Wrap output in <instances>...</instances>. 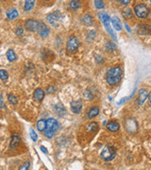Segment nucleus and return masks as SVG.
<instances>
[{
  "mask_svg": "<svg viewBox=\"0 0 151 170\" xmlns=\"http://www.w3.org/2000/svg\"><path fill=\"white\" fill-rule=\"evenodd\" d=\"M8 99H9V101L10 102V103L13 104V105H17V103H18V100H17L16 96L12 95V94L8 95Z\"/></svg>",
  "mask_w": 151,
  "mask_h": 170,
  "instance_id": "nucleus-29",
  "label": "nucleus"
},
{
  "mask_svg": "<svg viewBox=\"0 0 151 170\" xmlns=\"http://www.w3.org/2000/svg\"><path fill=\"white\" fill-rule=\"evenodd\" d=\"M81 22L85 26L87 27H92L94 25V21H93V16L91 14H84L81 17Z\"/></svg>",
  "mask_w": 151,
  "mask_h": 170,
  "instance_id": "nucleus-17",
  "label": "nucleus"
},
{
  "mask_svg": "<svg viewBox=\"0 0 151 170\" xmlns=\"http://www.w3.org/2000/svg\"><path fill=\"white\" fill-rule=\"evenodd\" d=\"M86 130H87L89 133H95L96 131L98 130L99 129V126H98V124L96 123V122H91L89 123L87 126H86Z\"/></svg>",
  "mask_w": 151,
  "mask_h": 170,
  "instance_id": "nucleus-16",
  "label": "nucleus"
},
{
  "mask_svg": "<svg viewBox=\"0 0 151 170\" xmlns=\"http://www.w3.org/2000/svg\"><path fill=\"white\" fill-rule=\"evenodd\" d=\"M59 129V123L56 119L49 118L46 120V129L45 130V135L47 138H52L55 136L56 131Z\"/></svg>",
  "mask_w": 151,
  "mask_h": 170,
  "instance_id": "nucleus-3",
  "label": "nucleus"
},
{
  "mask_svg": "<svg viewBox=\"0 0 151 170\" xmlns=\"http://www.w3.org/2000/svg\"><path fill=\"white\" fill-rule=\"evenodd\" d=\"M39 22L34 19H28L25 22V28L29 32H35L38 29Z\"/></svg>",
  "mask_w": 151,
  "mask_h": 170,
  "instance_id": "nucleus-8",
  "label": "nucleus"
},
{
  "mask_svg": "<svg viewBox=\"0 0 151 170\" xmlns=\"http://www.w3.org/2000/svg\"><path fill=\"white\" fill-rule=\"evenodd\" d=\"M7 58L9 62H14L16 60V54L13 49H9L7 51Z\"/></svg>",
  "mask_w": 151,
  "mask_h": 170,
  "instance_id": "nucleus-27",
  "label": "nucleus"
},
{
  "mask_svg": "<svg viewBox=\"0 0 151 170\" xmlns=\"http://www.w3.org/2000/svg\"><path fill=\"white\" fill-rule=\"evenodd\" d=\"M148 100H149V103L151 104V92H150V94L148 95Z\"/></svg>",
  "mask_w": 151,
  "mask_h": 170,
  "instance_id": "nucleus-41",
  "label": "nucleus"
},
{
  "mask_svg": "<svg viewBox=\"0 0 151 170\" xmlns=\"http://www.w3.org/2000/svg\"><path fill=\"white\" fill-rule=\"evenodd\" d=\"M122 14H123V17L125 19H131L132 16H133V13H132V10L131 9V8H124L123 10H122Z\"/></svg>",
  "mask_w": 151,
  "mask_h": 170,
  "instance_id": "nucleus-23",
  "label": "nucleus"
},
{
  "mask_svg": "<svg viewBox=\"0 0 151 170\" xmlns=\"http://www.w3.org/2000/svg\"><path fill=\"white\" fill-rule=\"evenodd\" d=\"M146 1H147V2H148V3H149L150 5H151V0H146Z\"/></svg>",
  "mask_w": 151,
  "mask_h": 170,
  "instance_id": "nucleus-42",
  "label": "nucleus"
},
{
  "mask_svg": "<svg viewBox=\"0 0 151 170\" xmlns=\"http://www.w3.org/2000/svg\"><path fill=\"white\" fill-rule=\"evenodd\" d=\"M0 78L2 79L3 81H6L7 79L9 78V74H8V72L7 71H5V70H0Z\"/></svg>",
  "mask_w": 151,
  "mask_h": 170,
  "instance_id": "nucleus-31",
  "label": "nucleus"
},
{
  "mask_svg": "<svg viewBox=\"0 0 151 170\" xmlns=\"http://www.w3.org/2000/svg\"><path fill=\"white\" fill-rule=\"evenodd\" d=\"M147 98V94L145 89H141L139 91V98H138V104L141 106L145 103V99Z\"/></svg>",
  "mask_w": 151,
  "mask_h": 170,
  "instance_id": "nucleus-18",
  "label": "nucleus"
},
{
  "mask_svg": "<svg viewBox=\"0 0 151 170\" xmlns=\"http://www.w3.org/2000/svg\"><path fill=\"white\" fill-rule=\"evenodd\" d=\"M98 115H99V108L98 106H93L92 108L89 109V111L87 112L88 118H90V119H93V118L96 117Z\"/></svg>",
  "mask_w": 151,
  "mask_h": 170,
  "instance_id": "nucleus-14",
  "label": "nucleus"
},
{
  "mask_svg": "<svg viewBox=\"0 0 151 170\" xmlns=\"http://www.w3.org/2000/svg\"><path fill=\"white\" fill-rule=\"evenodd\" d=\"M95 35H96L95 31H94V30H91V31L89 32V34H88L87 38H89V39H91V40H94V39L95 38Z\"/></svg>",
  "mask_w": 151,
  "mask_h": 170,
  "instance_id": "nucleus-34",
  "label": "nucleus"
},
{
  "mask_svg": "<svg viewBox=\"0 0 151 170\" xmlns=\"http://www.w3.org/2000/svg\"><path fill=\"white\" fill-rule=\"evenodd\" d=\"M125 26H126V28L127 29V31H128V32H131V28H129V27L127 26V23H126V24H125Z\"/></svg>",
  "mask_w": 151,
  "mask_h": 170,
  "instance_id": "nucleus-40",
  "label": "nucleus"
},
{
  "mask_svg": "<svg viewBox=\"0 0 151 170\" xmlns=\"http://www.w3.org/2000/svg\"><path fill=\"white\" fill-rule=\"evenodd\" d=\"M122 69L120 66L112 67L107 73V82L110 86H115L120 82L122 78Z\"/></svg>",
  "mask_w": 151,
  "mask_h": 170,
  "instance_id": "nucleus-1",
  "label": "nucleus"
},
{
  "mask_svg": "<svg viewBox=\"0 0 151 170\" xmlns=\"http://www.w3.org/2000/svg\"><path fill=\"white\" fill-rule=\"evenodd\" d=\"M129 1H131V0H121V3L123 5H127L129 3Z\"/></svg>",
  "mask_w": 151,
  "mask_h": 170,
  "instance_id": "nucleus-37",
  "label": "nucleus"
},
{
  "mask_svg": "<svg viewBox=\"0 0 151 170\" xmlns=\"http://www.w3.org/2000/svg\"><path fill=\"white\" fill-rule=\"evenodd\" d=\"M49 56L54 57V54H53L52 51H50V50H48V49H45L44 51H42V60H44L45 62H46V61H51V60H52L51 58H49Z\"/></svg>",
  "mask_w": 151,
  "mask_h": 170,
  "instance_id": "nucleus-24",
  "label": "nucleus"
},
{
  "mask_svg": "<svg viewBox=\"0 0 151 170\" xmlns=\"http://www.w3.org/2000/svg\"><path fill=\"white\" fill-rule=\"evenodd\" d=\"M94 6L96 9H104L105 8V3L103 2V0H94Z\"/></svg>",
  "mask_w": 151,
  "mask_h": 170,
  "instance_id": "nucleus-30",
  "label": "nucleus"
},
{
  "mask_svg": "<svg viewBox=\"0 0 151 170\" xmlns=\"http://www.w3.org/2000/svg\"><path fill=\"white\" fill-rule=\"evenodd\" d=\"M38 34L42 37V38H46L49 35V28L47 27V25H46L44 22H39V26H38V29H37Z\"/></svg>",
  "mask_w": 151,
  "mask_h": 170,
  "instance_id": "nucleus-9",
  "label": "nucleus"
},
{
  "mask_svg": "<svg viewBox=\"0 0 151 170\" xmlns=\"http://www.w3.org/2000/svg\"><path fill=\"white\" fill-rule=\"evenodd\" d=\"M15 34L17 36H22L24 34V28L22 27H18L16 29H15Z\"/></svg>",
  "mask_w": 151,
  "mask_h": 170,
  "instance_id": "nucleus-33",
  "label": "nucleus"
},
{
  "mask_svg": "<svg viewBox=\"0 0 151 170\" xmlns=\"http://www.w3.org/2000/svg\"><path fill=\"white\" fill-rule=\"evenodd\" d=\"M34 5H35V0H26L24 5V9L26 11H29L33 9Z\"/></svg>",
  "mask_w": 151,
  "mask_h": 170,
  "instance_id": "nucleus-25",
  "label": "nucleus"
},
{
  "mask_svg": "<svg viewBox=\"0 0 151 170\" xmlns=\"http://www.w3.org/2000/svg\"><path fill=\"white\" fill-rule=\"evenodd\" d=\"M37 129L39 131H44L46 129V120L41 119L37 122Z\"/></svg>",
  "mask_w": 151,
  "mask_h": 170,
  "instance_id": "nucleus-26",
  "label": "nucleus"
},
{
  "mask_svg": "<svg viewBox=\"0 0 151 170\" xmlns=\"http://www.w3.org/2000/svg\"><path fill=\"white\" fill-rule=\"evenodd\" d=\"M45 97V92L42 91L41 88H38L34 91V94H33V98L36 101H42Z\"/></svg>",
  "mask_w": 151,
  "mask_h": 170,
  "instance_id": "nucleus-20",
  "label": "nucleus"
},
{
  "mask_svg": "<svg viewBox=\"0 0 151 170\" xmlns=\"http://www.w3.org/2000/svg\"><path fill=\"white\" fill-rule=\"evenodd\" d=\"M41 2H44V3H48V2H52L54 0H40Z\"/></svg>",
  "mask_w": 151,
  "mask_h": 170,
  "instance_id": "nucleus-39",
  "label": "nucleus"
},
{
  "mask_svg": "<svg viewBox=\"0 0 151 170\" xmlns=\"http://www.w3.org/2000/svg\"><path fill=\"white\" fill-rule=\"evenodd\" d=\"M41 150L44 152V153H47V149H46L45 146H41Z\"/></svg>",
  "mask_w": 151,
  "mask_h": 170,
  "instance_id": "nucleus-38",
  "label": "nucleus"
},
{
  "mask_svg": "<svg viewBox=\"0 0 151 170\" xmlns=\"http://www.w3.org/2000/svg\"><path fill=\"white\" fill-rule=\"evenodd\" d=\"M107 129H108V130H110L112 132H116L119 130L120 125L115 121H110L107 124Z\"/></svg>",
  "mask_w": 151,
  "mask_h": 170,
  "instance_id": "nucleus-15",
  "label": "nucleus"
},
{
  "mask_svg": "<svg viewBox=\"0 0 151 170\" xmlns=\"http://www.w3.org/2000/svg\"><path fill=\"white\" fill-rule=\"evenodd\" d=\"M82 109V103L80 100L73 101L71 103V110L74 113H79Z\"/></svg>",
  "mask_w": 151,
  "mask_h": 170,
  "instance_id": "nucleus-13",
  "label": "nucleus"
},
{
  "mask_svg": "<svg viewBox=\"0 0 151 170\" xmlns=\"http://www.w3.org/2000/svg\"><path fill=\"white\" fill-rule=\"evenodd\" d=\"M98 17L100 19V21L102 22V24L104 26V28H106L107 32L109 33V35L114 40V41H117V36H116V34L115 32L113 31V29L111 27V19H110V16L108 15V13H104V11H102V13H98Z\"/></svg>",
  "mask_w": 151,
  "mask_h": 170,
  "instance_id": "nucleus-2",
  "label": "nucleus"
},
{
  "mask_svg": "<svg viewBox=\"0 0 151 170\" xmlns=\"http://www.w3.org/2000/svg\"><path fill=\"white\" fill-rule=\"evenodd\" d=\"M60 18H61V13H60V11H58V10L53 11V13H49L46 16L47 22L49 23L51 26H54V27L58 25V22H59Z\"/></svg>",
  "mask_w": 151,
  "mask_h": 170,
  "instance_id": "nucleus-7",
  "label": "nucleus"
},
{
  "mask_svg": "<svg viewBox=\"0 0 151 170\" xmlns=\"http://www.w3.org/2000/svg\"><path fill=\"white\" fill-rule=\"evenodd\" d=\"M105 47H106V49L109 51V52H112V51H113V50L116 49V45H115V43L113 42L109 41V42H107L105 43Z\"/></svg>",
  "mask_w": 151,
  "mask_h": 170,
  "instance_id": "nucleus-28",
  "label": "nucleus"
},
{
  "mask_svg": "<svg viewBox=\"0 0 151 170\" xmlns=\"http://www.w3.org/2000/svg\"><path fill=\"white\" fill-rule=\"evenodd\" d=\"M54 90H56V88H55V87H53V86H51V87H48V88H47L46 92H47L48 94H50V93L55 92V91H54Z\"/></svg>",
  "mask_w": 151,
  "mask_h": 170,
  "instance_id": "nucleus-36",
  "label": "nucleus"
},
{
  "mask_svg": "<svg viewBox=\"0 0 151 170\" xmlns=\"http://www.w3.org/2000/svg\"><path fill=\"white\" fill-rule=\"evenodd\" d=\"M134 13H135V15L138 18L145 19L149 14V9L147 8V6L145 4L140 3V4H137L134 7Z\"/></svg>",
  "mask_w": 151,
  "mask_h": 170,
  "instance_id": "nucleus-5",
  "label": "nucleus"
},
{
  "mask_svg": "<svg viewBox=\"0 0 151 170\" xmlns=\"http://www.w3.org/2000/svg\"><path fill=\"white\" fill-rule=\"evenodd\" d=\"M18 14H19L18 10L14 8H12L7 11V18L9 20H14L15 18L18 17Z\"/></svg>",
  "mask_w": 151,
  "mask_h": 170,
  "instance_id": "nucleus-21",
  "label": "nucleus"
},
{
  "mask_svg": "<svg viewBox=\"0 0 151 170\" xmlns=\"http://www.w3.org/2000/svg\"><path fill=\"white\" fill-rule=\"evenodd\" d=\"M79 47V41L76 36H70L66 43V50L70 53L77 51Z\"/></svg>",
  "mask_w": 151,
  "mask_h": 170,
  "instance_id": "nucleus-6",
  "label": "nucleus"
},
{
  "mask_svg": "<svg viewBox=\"0 0 151 170\" xmlns=\"http://www.w3.org/2000/svg\"><path fill=\"white\" fill-rule=\"evenodd\" d=\"M125 128L129 132H134V131L137 130V128H138L137 122L134 119H132V118L127 119V120L125 121Z\"/></svg>",
  "mask_w": 151,
  "mask_h": 170,
  "instance_id": "nucleus-10",
  "label": "nucleus"
},
{
  "mask_svg": "<svg viewBox=\"0 0 151 170\" xmlns=\"http://www.w3.org/2000/svg\"><path fill=\"white\" fill-rule=\"evenodd\" d=\"M29 133H30V137H31L32 140H33V141H37L38 140V136H37L36 132L33 130V129H30Z\"/></svg>",
  "mask_w": 151,
  "mask_h": 170,
  "instance_id": "nucleus-32",
  "label": "nucleus"
},
{
  "mask_svg": "<svg viewBox=\"0 0 151 170\" xmlns=\"http://www.w3.org/2000/svg\"><path fill=\"white\" fill-rule=\"evenodd\" d=\"M81 1L80 0H71L70 3H69V8L72 10H78L79 9L81 8Z\"/></svg>",
  "mask_w": 151,
  "mask_h": 170,
  "instance_id": "nucleus-22",
  "label": "nucleus"
},
{
  "mask_svg": "<svg viewBox=\"0 0 151 170\" xmlns=\"http://www.w3.org/2000/svg\"><path fill=\"white\" fill-rule=\"evenodd\" d=\"M29 166H30V163L29 162H26L24 164H22L19 167V169H21V170H22V169H29Z\"/></svg>",
  "mask_w": 151,
  "mask_h": 170,
  "instance_id": "nucleus-35",
  "label": "nucleus"
},
{
  "mask_svg": "<svg viewBox=\"0 0 151 170\" xmlns=\"http://www.w3.org/2000/svg\"><path fill=\"white\" fill-rule=\"evenodd\" d=\"M136 29H137V32L139 34H141V35H148V34L151 33V27L148 25H144V24L139 25L136 28Z\"/></svg>",
  "mask_w": 151,
  "mask_h": 170,
  "instance_id": "nucleus-11",
  "label": "nucleus"
},
{
  "mask_svg": "<svg viewBox=\"0 0 151 170\" xmlns=\"http://www.w3.org/2000/svg\"><path fill=\"white\" fill-rule=\"evenodd\" d=\"M115 155H116V149L113 145H106L100 153L101 158L106 162L112 161V159L115 158Z\"/></svg>",
  "mask_w": 151,
  "mask_h": 170,
  "instance_id": "nucleus-4",
  "label": "nucleus"
},
{
  "mask_svg": "<svg viewBox=\"0 0 151 170\" xmlns=\"http://www.w3.org/2000/svg\"><path fill=\"white\" fill-rule=\"evenodd\" d=\"M21 142V138L19 134L15 133V134H13L12 138H10V143H9V147L10 149H15V147H17L19 145Z\"/></svg>",
  "mask_w": 151,
  "mask_h": 170,
  "instance_id": "nucleus-12",
  "label": "nucleus"
},
{
  "mask_svg": "<svg viewBox=\"0 0 151 170\" xmlns=\"http://www.w3.org/2000/svg\"><path fill=\"white\" fill-rule=\"evenodd\" d=\"M112 25L113 26V28L116 29V30H122V23H121V20L118 18L117 16H112Z\"/></svg>",
  "mask_w": 151,
  "mask_h": 170,
  "instance_id": "nucleus-19",
  "label": "nucleus"
}]
</instances>
